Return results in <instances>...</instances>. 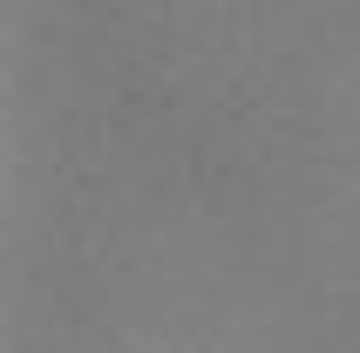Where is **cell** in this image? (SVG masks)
<instances>
[]
</instances>
